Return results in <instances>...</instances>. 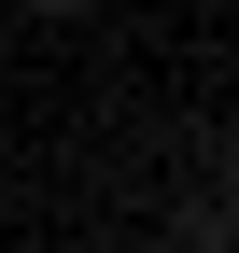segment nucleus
I'll use <instances>...</instances> for the list:
<instances>
[{
    "mask_svg": "<svg viewBox=\"0 0 239 253\" xmlns=\"http://www.w3.org/2000/svg\"><path fill=\"white\" fill-rule=\"evenodd\" d=\"M28 14H84V0H28Z\"/></svg>",
    "mask_w": 239,
    "mask_h": 253,
    "instance_id": "obj_1",
    "label": "nucleus"
},
{
    "mask_svg": "<svg viewBox=\"0 0 239 253\" xmlns=\"http://www.w3.org/2000/svg\"><path fill=\"white\" fill-rule=\"evenodd\" d=\"M0 42H14V0H0Z\"/></svg>",
    "mask_w": 239,
    "mask_h": 253,
    "instance_id": "obj_3",
    "label": "nucleus"
},
{
    "mask_svg": "<svg viewBox=\"0 0 239 253\" xmlns=\"http://www.w3.org/2000/svg\"><path fill=\"white\" fill-rule=\"evenodd\" d=\"M225 197H239V141H225Z\"/></svg>",
    "mask_w": 239,
    "mask_h": 253,
    "instance_id": "obj_2",
    "label": "nucleus"
}]
</instances>
